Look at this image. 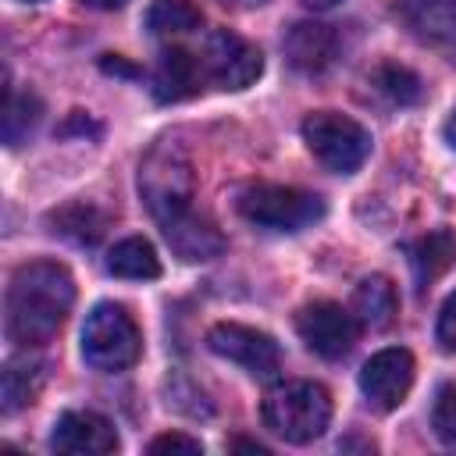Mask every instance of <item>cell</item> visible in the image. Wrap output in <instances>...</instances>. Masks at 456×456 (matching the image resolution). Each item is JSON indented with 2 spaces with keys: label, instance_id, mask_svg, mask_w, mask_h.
<instances>
[{
  "label": "cell",
  "instance_id": "ac0fdd59",
  "mask_svg": "<svg viewBox=\"0 0 456 456\" xmlns=\"http://www.w3.org/2000/svg\"><path fill=\"white\" fill-rule=\"evenodd\" d=\"M395 285L385 278V274H370L356 285L353 292V317L363 324V328H388L395 321Z\"/></svg>",
  "mask_w": 456,
  "mask_h": 456
},
{
  "label": "cell",
  "instance_id": "f546056e",
  "mask_svg": "<svg viewBox=\"0 0 456 456\" xmlns=\"http://www.w3.org/2000/svg\"><path fill=\"white\" fill-rule=\"evenodd\" d=\"M89 7H100V11H114V7H121L125 0H86Z\"/></svg>",
  "mask_w": 456,
  "mask_h": 456
},
{
  "label": "cell",
  "instance_id": "603a6c76",
  "mask_svg": "<svg viewBox=\"0 0 456 456\" xmlns=\"http://www.w3.org/2000/svg\"><path fill=\"white\" fill-rule=\"evenodd\" d=\"M374 86L392 100V103H399V107H410V103H417L420 100V93H424V86H420V78L410 71V68H403V64H392V61H385L378 71H374Z\"/></svg>",
  "mask_w": 456,
  "mask_h": 456
},
{
  "label": "cell",
  "instance_id": "8fae6325",
  "mask_svg": "<svg viewBox=\"0 0 456 456\" xmlns=\"http://www.w3.org/2000/svg\"><path fill=\"white\" fill-rule=\"evenodd\" d=\"M50 449L71 452V456H107V452H118V431L107 417L93 410H68L53 424Z\"/></svg>",
  "mask_w": 456,
  "mask_h": 456
},
{
  "label": "cell",
  "instance_id": "f1b7e54d",
  "mask_svg": "<svg viewBox=\"0 0 456 456\" xmlns=\"http://www.w3.org/2000/svg\"><path fill=\"white\" fill-rule=\"evenodd\" d=\"M306 7H314V11H331V7H338L342 0H303Z\"/></svg>",
  "mask_w": 456,
  "mask_h": 456
},
{
  "label": "cell",
  "instance_id": "e0dca14e",
  "mask_svg": "<svg viewBox=\"0 0 456 456\" xmlns=\"http://www.w3.org/2000/svg\"><path fill=\"white\" fill-rule=\"evenodd\" d=\"M164 239L171 242V249L182 260H210V256H217L224 249V239L217 235V228L200 221V217H192V214L164 224Z\"/></svg>",
  "mask_w": 456,
  "mask_h": 456
},
{
  "label": "cell",
  "instance_id": "5b68a950",
  "mask_svg": "<svg viewBox=\"0 0 456 456\" xmlns=\"http://www.w3.org/2000/svg\"><path fill=\"white\" fill-rule=\"evenodd\" d=\"M239 214L256 228L299 232L324 217V200L296 185H249L239 192Z\"/></svg>",
  "mask_w": 456,
  "mask_h": 456
},
{
  "label": "cell",
  "instance_id": "6da1fadb",
  "mask_svg": "<svg viewBox=\"0 0 456 456\" xmlns=\"http://www.w3.org/2000/svg\"><path fill=\"white\" fill-rule=\"evenodd\" d=\"M75 303V281L57 260H32L14 271L7 289V335L18 346L50 342L68 321Z\"/></svg>",
  "mask_w": 456,
  "mask_h": 456
},
{
  "label": "cell",
  "instance_id": "52a82bcc",
  "mask_svg": "<svg viewBox=\"0 0 456 456\" xmlns=\"http://www.w3.org/2000/svg\"><path fill=\"white\" fill-rule=\"evenodd\" d=\"M207 346L210 353L239 363L242 370H249L253 378H274L281 367V349L267 331H256L249 324H235V321H221L207 331Z\"/></svg>",
  "mask_w": 456,
  "mask_h": 456
},
{
  "label": "cell",
  "instance_id": "277c9868",
  "mask_svg": "<svg viewBox=\"0 0 456 456\" xmlns=\"http://www.w3.org/2000/svg\"><path fill=\"white\" fill-rule=\"evenodd\" d=\"M142 353V335L132 314L118 303H96L82 324V360L96 370H128Z\"/></svg>",
  "mask_w": 456,
  "mask_h": 456
},
{
  "label": "cell",
  "instance_id": "4dcf8cb0",
  "mask_svg": "<svg viewBox=\"0 0 456 456\" xmlns=\"http://www.w3.org/2000/svg\"><path fill=\"white\" fill-rule=\"evenodd\" d=\"M239 7H260V4H267V0H235Z\"/></svg>",
  "mask_w": 456,
  "mask_h": 456
},
{
  "label": "cell",
  "instance_id": "8992f818",
  "mask_svg": "<svg viewBox=\"0 0 456 456\" xmlns=\"http://www.w3.org/2000/svg\"><path fill=\"white\" fill-rule=\"evenodd\" d=\"M303 139L310 153L335 175H353L370 157V132L349 114L317 110L303 121Z\"/></svg>",
  "mask_w": 456,
  "mask_h": 456
},
{
  "label": "cell",
  "instance_id": "4fadbf2b",
  "mask_svg": "<svg viewBox=\"0 0 456 456\" xmlns=\"http://www.w3.org/2000/svg\"><path fill=\"white\" fill-rule=\"evenodd\" d=\"M285 61L303 75H321L338 57V36L321 21H296L285 32Z\"/></svg>",
  "mask_w": 456,
  "mask_h": 456
},
{
  "label": "cell",
  "instance_id": "7402d4cb",
  "mask_svg": "<svg viewBox=\"0 0 456 456\" xmlns=\"http://www.w3.org/2000/svg\"><path fill=\"white\" fill-rule=\"evenodd\" d=\"M39 114H43V103L32 93H11L7 96V107H4V142L7 146H18L36 128Z\"/></svg>",
  "mask_w": 456,
  "mask_h": 456
},
{
  "label": "cell",
  "instance_id": "484cf974",
  "mask_svg": "<svg viewBox=\"0 0 456 456\" xmlns=\"http://www.w3.org/2000/svg\"><path fill=\"white\" fill-rule=\"evenodd\" d=\"M435 338L445 353H456V292L445 299L442 314H438V328H435Z\"/></svg>",
  "mask_w": 456,
  "mask_h": 456
},
{
  "label": "cell",
  "instance_id": "2e32d148",
  "mask_svg": "<svg viewBox=\"0 0 456 456\" xmlns=\"http://www.w3.org/2000/svg\"><path fill=\"white\" fill-rule=\"evenodd\" d=\"M46 381V363L36 360V356H14L4 363V374H0V406L4 413H18L25 410L28 403H36L39 388Z\"/></svg>",
  "mask_w": 456,
  "mask_h": 456
},
{
  "label": "cell",
  "instance_id": "d4e9b609",
  "mask_svg": "<svg viewBox=\"0 0 456 456\" xmlns=\"http://www.w3.org/2000/svg\"><path fill=\"white\" fill-rule=\"evenodd\" d=\"M153 456H160V452H182V456H200L203 452V445H200V438H189V435H182V431H167V435H157L150 445H146Z\"/></svg>",
  "mask_w": 456,
  "mask_h": 456
},
{
  "label": "cell",
  "instance_id": "7a4b0ae2",
  "mask_svg": "<svg viewBox=\"0 0 456 456\" xmlns=\"http://www.w3.org/2000/svg\"><path fill=\"white\" fill-rule=\"evenodd\" d=\"M260 417L278 438L306 445L324 435L331 420V395L317 381H285L264 395Z\"/></svg>",
  "mask_w": 456,
  "mask_h": 456
},
{
  "label": "cell",
  "instance_id": "3957f363",
  "mask_svg": "<svg viewBox=\"0 0 456 456\" xmlns=\"http://www.w3.org/2000/svg\"><path fill=\"white\" fill-rule=\"evenodd\" d=\"M139 192H142L150 214L160 221V228L192 214V207H189V200H192V164H189V157L178 142L164 139L142 157Z\"/></svg>",
  "mask_w": 456,
  "mask_h": 456
},
{
  "label": "cell",
  "instance_id": "44dd1931",
  "mask_svg": "<svg viewBox=\"0 0 456 456\" xmlns=\"http://www.w3.org/2000/svg\"><path fill=\"white\" fill-rule=\"evenodd\" d=\"M203 25V11L192 0H153L146 11V28L153 36H182Z\"/></svg>",
  "mask_w": 456,
  "mask_h": 456
},
{
  "label": "cell",
  "instance_id": "4316f807",
  "mask_svg": "<svg viewBox=\"0 0 456 456\" xmlns=\"http://www.w3.org/2000/svg\"><path fill=\"white\" fill-rule=\"evenodd\" d=\"M232 449H246V452L267 456V445H260V442H249V438H235V442H232Z\"/></svg>",
  "mask_w": 456,
  "mask_h": 456
},
{
  "label": "cell",
  "instance_id": "30bf717a",
  "mask_svg": "<svg viewBox=\"0 0 456 456\" xmlns=\"http://www.w3.org/2000/svg\"><path fill=\"white\" fill-rule=\"evenodd\" d=\"M410 385H413V356L406 349H381L360 367V392L381 413L395 410L410 395Z\"/></svg>",
  "mask_w": 456,
  "mask_h": 456
},
{
  "label": "cell",
  "instance_id": "ffe728a7",
  "mask_svg": "<svg viewBox=\"0 0 456 456\" xmlns=\"http://www.w3.org/2000/svg\"><path fill=\"white\" fill-rule=\"evenodd\" d=\"M50 224H53L57 235H64V239H71V242H78V246H93V242L103 235L107 217H103L93 203L75 200V203H64L61 210H53V214H50Z\"/></svg>",
  "mask_w": 456,
  "mask_h": 456
},
{
  "label": "cell",
  "instance_id": "d6986e66",
  "mask_svg": "<svg viewBox=\"0 0 456 456\" xmlns=\"http://www.w3.org/2000/svg\"><path fill=\"white\" fill-rule=\"evenodd\" d=\"M107 271L114 278H128V281H150V278H160V260H157V249L132 235V239H121L110 246L107 253Z\"/></svg>",
  "mask_w": 456,
  "mask_h": 456
},
{
  "label": "cell",
  "instance_id": "7c38bea8",
  "mask_svg": "<svg viewBox=\"0 0 456 456\" xmlns=\"http://www.w3.org/2000/svg\"><path fill=\"white\" fill-rule=\"evenodd\" d=\"M403 28L435 50H456V0H395Z\"/></svg>",
  "mask_w": 456,
  "mask_h": 456
},
{
  "label": "cell",
  "instance_id": "ba28073f",
  "mask_svg": "<svg viewBox=\"0 0 456 456\" xmlns=\"http://www.w3.org/2000/svg\"><path fill=\"white\" fill-rule=\"evenodd\" d=\"M296 331L317 356L342 360L356 342V317L331 299H317L296 314Z\"/></svg>",
  "mask_w": 456,
  "mask_h": 456
},
{
  "label": "cell",
  "instance_id": "9c48e42d",
  "mask_svg": "<svg viewBox=\"0 0 456 456\" xmlns=\"http://www.w3.org/2000/svg\"><path fill=\"white\" fill-rule=\"evenodd\" d=\"M203 64H207V75H210L221 89H246V86H253V82L260 78V71H264L260 50H256L249 39H242L239 32H232V28H217V32L210 36Z\"/></svg>",
  "mask_w": 456,
  "mask_h": 456
},
{
  "label": "cell",
  "instance_id": "9a60e30c",
  "mask_svg": "<svg viewBox=\"0 0 456 456\" xmlns=\"http://www.w3.org/2000/svg\"><path fill=\"white\" fill-rule=\"evenodd\" d=\"M410 264H413L417 285L431 289L442 274H449L456 267V232L438 228V232H428L424 239H417L410 246Z\"/></svg>",
  "mask_w": 456,
  "mask_h": 456
},
{
  "label": "cell",
  "instance_id": "1f68e13d",
  "mask_svg": "<svg viewBox=\"0 0 456 456\" xmlns=\"http://www.w3.org/2000/svg\"><path fill=\"white\" fill-rule=\"evenodd\" d=\"M25 4H36V0H25Z\"/></svg>",
  "mask_w": 456,
  "mask_h": 456
},
{
  "label": "cell",
  "instance_id": "5bb4252c",
  "mask_svg": "<svg viewBox=\"0 0 456 456\" xmlns=\"http://www.w3.org/2000/svg\"><path fill=\"white\" fill-rule=\"evenodd\" d=\"M203 71H207V64L200 57H192L182 46H171L160 53V64L153 71V96L160 103H178L200 89Z\"/></svg>",
  "mask_w": 456,
  "mask_h": 456
},
{
  "label": "cell",
  "instance_id": "cb8c5ba5",
  "mask_svg": "<svg viewBox=\"0 0 456 456\" xmlns=\"http://www.w3.org/2000/svg\"><path fill=\"white\" fill-rule=\"evenodd\" d=\"M431 428L445 445H456V381H445L435 392V406H431Z\"/></svg>",
  "mask_w": 456,
  "mask_h": 456
},
{
  "label": "cell",
  "instance_id": "83f0119b",
  "mask_svg": "<svg viewBox=\"0 0 456 456\" xmlns=\"http://www.w3.org/2000/svg\"><path fill=\"white\" fill-rule=\"evenodd\" d=\"M445 142L456 150V110L449 114V121H445Z\"/></svg>",
  "mask_w": 456,
  "mask_h": 456
}]
</instances>
